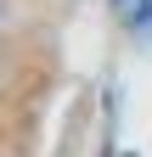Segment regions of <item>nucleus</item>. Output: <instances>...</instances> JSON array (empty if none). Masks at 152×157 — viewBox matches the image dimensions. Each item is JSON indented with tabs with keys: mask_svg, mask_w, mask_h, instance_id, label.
Returning <instances> with one entry per match:
<instances>
[{
	"mask_svg": "<svg viewBox=\"0 0 152 157\" xmlns=\"http://www.w3.org/2000/svg\"><path fill=\"white\" fill-rule=\"evenodd\" d=\"M113 11H118L130 28H146L152 23V0H113Z\"/></svg>",
	"mask_w": 152,
	"mask_h": 157,
	"instance_id": "obj_1",
	"label": "nucleus"
}]
</instances>
